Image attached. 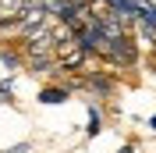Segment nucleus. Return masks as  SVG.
<instances>
[{
    "instance_id": "1",
    "label": "nucleus",
    "mask_w": 156,
    "mask_h": 153,
    "mask_svg": "<svg viewBox=\"0 0 156 153\" xmlns=\"http://www.w3.org/2000/svg\"><path fill=\"white\" fill-rule=\"evenodd\" d=\"M110 64H121V68H135L138 61V43L128 32H117V36H107L103 39V50H99Z\"/></svg>"
},
{
    "instance_id": "2",
    "label": "nucleus",
    "mask_w": 156,
    "mask_h": 153,
    "mask_svg": "<svg viewBox=\"0 0 156 153\" xmlns=\"http://www.w3.org/2000/svg\"><path fill=\"white\" fill-rule=\"evenodd\" d=\"M68 100H71L68 86H43L36 93V103H43V107H60V103H68Z\"/></svg>"
},
{
    "instance_id": "3",
    "label": "nucleus",
    "mask_w": 156,
    "mask_h": 153,
    "mask_svg": "<svg viewBox=\"0 0 156 153\" xmlns=\"http://www.w3.org/2000/svg\"><path fill=\"white\" fill-rule=\"evenodd\" d=\"M82 86H85L92 96H99V100L114 93V82H110V78L103 75V71H92V75H85V78H82Z\"/></svg>"
},
{
    "instance_id": "4",
    "label": "nucleus",
    "mask_w": 156,
    "mask_h": 153,
    "mask_svg": "<svg viewBox=\"0 0 156 153\" xmlns=\"http://www.w3.org/2000/svg\"><path fill=\"white\" fill-rule=\"evenodd\" d=\"M103 132V107L99 103H89V121H85V135L89 139H96Z\"/></svg>"
},
{
    "instance_id": "5",
    "label": "nucleus",
    "mask_w": 156,
    "mask_h": 153,
    "mask_svg": "<svg viewBox=\"0 0 156 153\" xmlns=\"http://www.w3.org/2000/svg\"><path fill=\"white\" fill-rule=\"evenodd\" d=\"M0 61H4V68H11V71H18V68H21V57L14 54V50H0Z\"/></svg>"
},
{
    "instance_id": "6",
    "label": "nucleus",
    "mask_w": 156,
    "mask_h": 153,
    "mask_svg": "<svg viewBox=\"0 0 156 153\" xmlns=\"http://www.w3.org/2000/svg\"><path fill=\"white\" fill-rule=\"evenodd\" d=\"M0 100H4V103H11V100H14V89H11V82H0Z\"/></svg>"
},
{
    "instance_id": "7",
    "label": "nucleus",
    "mask_w": 156,
    "mask_h": 153,
    "mask_svg": "<svg viewBox=\"0 0 156 153\" xmlns=\"http://www.w3.org/2000/svg\"><path fill=\"white\" fill-rule=\"evenodd\" d=\"M146 125H149V132L156 135V114H149V121H146Z\"/></svg>"
},
{
    "instance_id": "8",
    "label": "nucleus",
    "mask_w": 156,
    "mask_h": 153,
    "mask_svg": "<svg viewBox=\"0 0 156 153\" xmlns=\"http://www.w3.org/2000/svg\"><path fill=\"white\" fill-rule=\"evenodd\" d=\"M117 153H135V146H131V143H124V146H121Z\"/></svg>"
}]
</instances>
